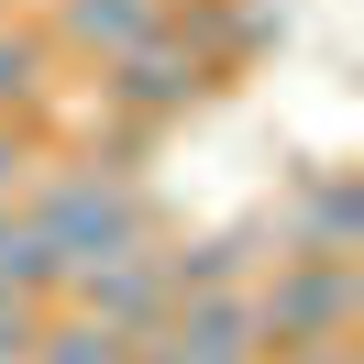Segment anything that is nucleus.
<instances>
[{
    "label": "nucleus",
    "mask_w": 364,
    "mask_h": 364,
    "mask_svg": "<svg viewBox=\"0 0 364 364\" xmlns=\"http://www.w3.org/2000/svg\"><path fill=\"white\" fill-rule=\"evenodd\" d=\"M23 210L45 221V243L67 254V265H100V254H144V243H166V199L144 177H111V166H33V188H23Z\"/></svg>",
    "instance_id": "obj_1"
},
{
    "label": "nucleus",
    "mask_w": 364,
    "mask_h": 364,
    "mask_svg": "<svg viewBox=\"0 0 364 364\" xmlns=\"http://www.w3.org/2000/svg\"><path fill=\"white\" fill-rule=\"evenodd\" d=\"M243 298H254V353L287 364V353H320V342H353L364 265L353 254H276Z\"/></svg>",
    "instance_id": "obj_2"
},
{
    "label": "nucleus",
    "mask_w": 364,
    "mask_h": 364,
    "mask_svg": "<svg viewBox=\"0 0 364 364\" xmlns=\"http://www.w3.org/2000/svg\"><path fill=\"white\" fill-rule=\"evenodd\" d=\"M199 100H221V67H210V55H188L177 33H144V45L100 55V111H111V122L166 133V122H188Z\"/></svg>",
    "instance_id": "obj_3"
},
{
    "label": "nucleus",
    "mask_w": 364,
    "mask_h": 364,
    "mask_svg": "<svg viewBox=\"0 0 364 364\" xmlns=\"http://www.w3.org/2000/svg\"><path fill=\"white\" fill-rule=\"evenodd\" d=\"M265 221H276V254H353L364 243V188H353V166H298L287 210H265Z\"/></svg>",
    "instance_id": "obj_4"
},
{
    "label": "nucleus",
    "mask_w": 364,
    "mask_h": 364,
    "mask_svg": "<svg viewBox=\"0 0 364 364\" xmlns=\"http://www.w3.org/2000/svg\"><path fill=\"white\" fill-rule=\"evenodd\" d=\"M55 298H67V309H89V320H111V331H133V342L177 309L155 243H144V254H100V265H67V287H55Z\"/></svg>",
    "instance_id": "obj_5"
},
{
    "label": "nucleus",
    "mask_w": 364,
    "mask_h": 364,
    "mask_svg": "<svg viewBox=\"0 0 364 364\" xmlns=\"http://www.w3.org/2000/svg\"><path fill=\"white\" fill-rule=\"evenodd\" d=\"M166 287L177 298H210V287H254L276 265V221H221V232H188V243H155Z\"/></svg>",
    "instance_id": "obj_6"
},
{
    "label": "nucleus",
    "mask_w": 364,
    "mask_h": 364,
    "mask_svg": "<svg viewBox=\"0 0 364 364\" xmlns=\"http://www.w3.org/2000/svg\"><path fill=\"white\" fill-rule=\"evenodd\" d=\"M166 11H177V0H55L45 45L100 67V55H122V45H144V33H166Z\"/></svg>",
    "instance_id": "obj_7"
},
{
    "label": "nucleus",
    "mask_w": 364,
    "mask_h": 364,
    "mask_svg": "<svg viewBox=\"0 0 364 364\" xmlns=\"http://www.w3.org/2000/svg\"><path fill=\"white\" fill-rule=\"evenodd\" d=\"M67 89V55L45 45V23H0V122H45Z\"/></svg>",
    "instance_id": "obj_8"
},
{
    "label": "nucleus",
    "mask_w": 364,
    "mask_h": 364,
    "mask_svg": "<svg viewBox=\"0 0 364 364\" xmlns=\"http://www.w3.org/2000/svg\"><path fill=\"white\" fill-rule=\"evenodd\" d=\"M0 287H11V298H45V309H55V287H67V254L45 243V221H33L23 199H0Z\"/></svg>",
    "instance_id": "obj_9"
},
{
    "label": "nucleus",
    "mask_w": 364,
    "mask_h": 364,
    "mask_svg": "<svg viewBox=\"0 0 364 364\" xmlns=\"http://www.w3.org/2000/svg\"><path fill=\"white\" fill-rule=\"evenodd\" d=\"M33 364H133V331H111V320H89V309L55 298L45 331H33Z\"/></svg>",
    "instance_id": "obj_10"
},
{
    "label": "nucleus",
    "mask_w": 364,
    "mask_h": 364,
    "mask_svg": "<svg viewBox=\"0 0 364 364\" xmlns=\"http://www.w3.org/2000/svg\"><path fill=\"white\" fill-rule=\"evenodd\" d=\"M33 166H45V144H33V122H0V199H23Z\"/></svg>",
    "instance_id": "obj_11"
}]
</instances>
